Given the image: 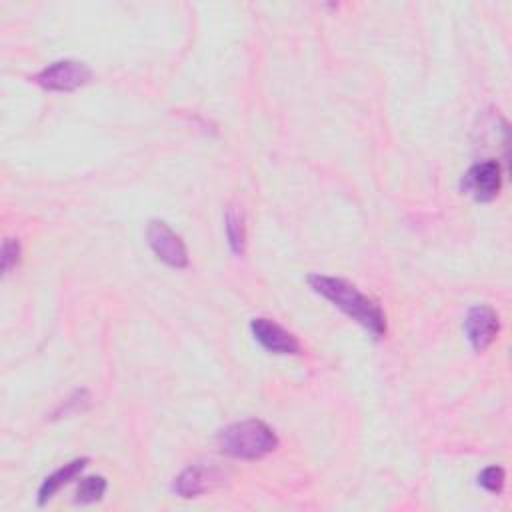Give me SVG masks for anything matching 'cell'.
<instances>
[{
    "mask_svg": "<svg viewBox=\"0 0 512 512\" xmlns=\"http://www.w3.org/2000/svg\"><path fill=\"white\" fill-rule=\"evenodd\" d=\"M222 480V472L216 466L208 464H190L184 468L172 484V490L182 498H196L210 490Z\"/></svg>",
    "mask_w": 512,
    "mask_h": 512,
    "instance_id": "8",
    "label": "cell"
},
{
    "mask_svg": "<svg viewBox=\"0 0 512 512\" xmlns=\"http://www.w3.org/2000/svg\"><path fill=\"white\" fill-rule=\"evenodd\" d=\"M464 332H466V338L472 344V348L476 352H484L496 340V336L500 332L498 314L486 304L472 306L464 320Z\"/></svg>",
    "mask_w": 512,
    "mask_h": 512,
    "instance_id": "6",
    "label": "cell"
},
{
    "mask_svg": "<svg viewBox=\"0 0 512 512\" xmlns=\"http://www.w3.org/2000/svg\"><path fill=\"white\" fill-rule=\"evenodd\" d=\"M20 242L16 238H6L2 244V272L10 274L12 268H16V264L20 262Z\"/></svg>",
    "mask_w": 512,
    "mask_h": 512,
    "instance_id": "12",
    "label": "cell"
},
{
    "mask_svg": "<svg viewBox=\"0 0 512 512\" xmlns=\"http://www.w3.org/2000/svg\"><path fill=\"white\" fill-rule=\"evenodd\" d=\"M92 78V70L86 62L80 60H58L42 68L38 74H34V82L46 90L52 92H72L80 86H84Z\"/></svg>",
    "mask_w": 512,
    "mask_h": 512,
    "instance_id": "3",
    "label": "cell"
},
{
    "mask_svg": "<svg viewBox=\"0 0 512 512\" xmlns=\"http://www.w3.org/2000/svg\"><path fill=\"white\" fill-rule=\"evenodd\" d=\"M502 188V166L498 160H484L464 174L462 190L478 202H490Z\"/></svg>",
    "mask_w": 512,
    "mask_h": 512,
    "instance_id": "5",
    "label": "cell"
},
{
    "mask_svg": "<svg viewBox=\"0 0 512 512\" xmlns=\"http://www.w3.org/2000/svg\"><path fill=\"white\" fill-rule=\"evenodd\" d=\"M226 238H228L230 250L242 256L246 248V224H244V212L238 206H230L226 210Z\"/></svg>",
    "mask_w": 512,
    "mask_h": 512,
    "instance_id": "10",
    "label": "cell"
},
{
    "mask_svg": "<svg viewBox=\"0 0 512 512\" xmlns=\"http://www.w3.org/2000/svg\"><path fill=\"white\" fill-rule=\"evenodd\" d=\"M108 488V482L104 476H86L78 488H76V502L78 504H92V502H98L102 500L104 492Z\"/></svg>",
    "mask_w": 512,
    "mask_h": 512,
    "instance_id": "11",
    "label": "cell"
},
{
    "mask_svg": "<svg viewBox=\"0 0 512 512\" xmlns=\"http://www.w3.org/2000/svg\"><path fill=\"white\" fill-rule=\"evenodd\" d=\"M478 484L488 492H500L504 486V470L500 466H488L478 474Z\"/></svg>",
    "mask_w": 512,
    "mask_h": 512,
    "instance_id": "13",
    "label": "cell"
},
{
    "mask_svg": "<svg viewBox=\"0 0 512 512\" xmlns=\"http://www.w3.org/2000/svg\"><path fill=\"white\" fill-rule=\"evenodd\" d=\"M308 284L322 298L340 308L346 316L366 328L374 338L386 336V314L376 300L358 290L344 278H334L326 274H310Z\"/></svg>",
    "mask_w": 512,
    "mask_h": 512,
    "instance_id": "1",
    "label": "cell"
},
{
    "mask_svg": "<svg viewBox=\"0 0 512 512\" xmlns=\"http://www.w3.org/2000/svg\"><path fill=\"white\" fill-rule=\"evenodd\" d=\"M218 446L232 458L258 460L278 448V436L266 422L250 418L222 428L218 432Z\"/></svg>",
    "mask_w": 512,
    "mask_h": 512,
    "instance_id": "2",
    "label": "cell"
},
{
    "mask_svg": "<svg viewBox=\"0 0 512 512\" xmlns=\"http://www.w3.org/2000/svg\"><path fill=\"white\" fill-rule=\"evenodd\" d=\"M250 330H252V336L256 338V342L272 354H300L302 352L300 340L292 332H288L286 328L276 324L274 320L254 318L250 322Z\"/></svg>",
    "mask_w": 512,
    "mask_h": 512,
    "instance_id": "7",
    "label": "cell"
},
{
    "mask_svg": "<svg viewBox=\"0 0 512 512\" xmlns=\"http://www.w3.org/2000/svg\"><path fill=\"white\" fill-rule=\"evenodd\" d=\"M148 246L164 264L172 268H186L188 266V250L182 238L164 222L152 220L146 228Z\"/></svg>",
    "mask_w": 512,
    "mask_h": 512,
    "instance_id": "4",
    "label": "cell"
},
{
    "mask_svg": "<svg viewBox=\"0 0 512 512\" xmlns=\"http://www.w3.org/2000/svg\"><path fill=\"white\" fill-rule=\"evenodd\" d=\"M88 464V458H76V460H70L66 462L64 466H60L58 470H54L52 474H48L40 488H38V504H46L64 484H68L70 480H74L82 470L84 466Z\"/></svg>",
    "mask_w": 512,
    "mask_h": 512,
    "instance_id": "9",
    "label": "cell"
}]
</instances>
